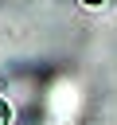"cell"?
Returning a JSON list of instances; mask_svg holds the SVG:
<instances>
[{"label":"cell","mask_w":117,"mask_h":125,"mask_svg":"<svg viewBox=\"0 0 117 125\" xmlns=\"http://www.w3.org/2000/svg\"><path fill=\"white\" fill-rule=\"evenodd\" d=\"M8 121H12V109H8V102L0 98V125H8Z\"/></svg>","instance_id":"6da1fadb"},{"label":"cell","mask_w":117,"mask_h":125,"mask_svg":"<svg viewBox=\"0 0 117 125\" xmlns=\"http://www.w3.org/2000/svg\"><path fill=\"white\" fill-rule=\"evenodd\" d=\"M86 4H90V8H98V4H105V0H86Z\"/></svg>","instance_id":"7a4b0ae2"}]
</instances>
